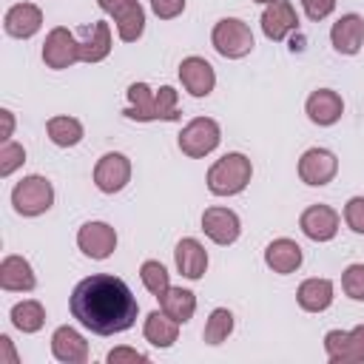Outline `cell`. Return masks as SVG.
I'll return each mask as SVG.
<instances>
[{"label":"cell","mask_w":364,"mask_h":364,"mask_svg":"<svg viewBox=\"0 0 364 364\" xmlns=\"http://www.w3.org/2000/svg\"><path fill=\"white\" fill-rule=\"evenodd\" d=\"M136 296L111 273H94L71 290V316L97 336H114L136 321Z\"/></svg>","instance_id":"6da1fadb"},{"label":"cell","mask_w":364,"mask_h":364,"mask_svg":"<svg viewBox=\"0 0 364 364\" xmlns=\"http://www.w3.org/2000/svg\"><path fill=\"white\" fill-rule=\"evenodd\" d=\"M128 102L131 105L122 111L128 119H136V122H151V119L173 122V119H179L176 91L171 85L151 91L145 82H134V85H128Z\"/></svg>","instance_id":"7a4b0ae2"},{"label":"cell","mask_w":364,"mask_h":364,"mask_svg":"<svg viewBox=\"0 0 364 364\" xmlns=\"http://www.w3.org/2000/svg\"><path fill=\"white\" fill-rule=\"evenodd\" d=\"M250 173H253V168H250V159L245 154H225L208 171V191L216 196L242 193L250 182Z\"/></svg>","instance_id":"3957f363"},{"label":"cell","mask_w":364,"mask_h":364,"mask_svg":"<svg viewBox=\"0 0 364 364\" xmlns=\"http://www.w3.org/2000/svg\"><path fill=\"white\" fill-rule=\"evenodd\" d=\"M51 202H54V188L46 176H37V173L20 179L11 191V205L23 216H40L51 208Z\"/></svg>","instance_id":"277c9868"},{"label":"cell","mask_w":364,"mask_h":364,"mask_svg":"<svg viewBox=\"0 0 364 364\" xmlns=\"http://www.w3.org/2000/svg\"><path fill=\"white\" fill-rule=\"evenodd\" d=\"M210 40H213V48L222 57H228V60H239V57L250 54V48H253V31H250V26L242 23V20H236V17L219 20L213 26Z\"/></svg>","instance_id":"5b68a950"},{"label":"cell","mask_w":364,"mask_h":364,"mask_svg":"<svg viewBox=\"0 0 364 364\" xmlns=\"http://www.w3.org/2000/svg\"><path fill=\"white\" fill-rule=\"evenodd\" d=\"M219 139H222L219 122L210 119V117H196V119H191V122L182 128V134H179V148H182V154L199 159V156L210 154V151L219 145Z\"/></svg>","instance_id":"8992f818"},{"label":"cell","mask_w":364,"mask_h":364,"mask_svg":"<svg viewBox=\"0 0 364 364\" xmlns=\"http://www.w3.org/2000/svg\"><path fill=\"white\" fill-rule=\"evenodd\" d=\"M43 60L48 68H57V71L80 63V40L63 26L51 28L46 43H43Z\"/></svg>","instance_id":"52a82bcc"},{"label":"cell","mask_w":364,"mask_h":364,"mask_svg":"<svg viewBox=\"0 0 364 364\" xmlns=\"http://www.w3.org/2000/svg\"><path fill=\"white\" fill-rule=\"evenodd\" d=\"M324 350L333 364H355L364 361V324H358L350 333L330 330L324 336Z\"/></svg>","instance_id":"ba28073f"},{"label":"cell","mask_w":364,"mask_h":364,"mask_svg":"<svg viewBox=\"0 0 364 364\" xmlns=\"http://www.w3.org/2000/svg\"><path fill=\"white\" fill-rule=\"evenodd\" d=\"M336 171H338V159L327 148H310L299 159V176H301V182L316 185V188L327 185L336 176Z\"/></svg>","instance_id":"9c48e42d"},{"label":"cell","mask_w":364,"mask_h":364,"mask_svg":"<svg viewBox=\"0 0 364 364\" xmlns=\"http://www.w3.org/2000/svg\"><path fill=\"white\" fill-rule=\"evenodd\" d=\"M128 179H131V162H128L125 154L111 151V154L100 156V162H97V168H94V182H97V188H100L102 193H117V191H122V188L128 185Z\"/></svg>","instance_id":"30bf717a"},{"label":"cell","mask_w":364,"mask_h":364,"mask_svg":"<svg viewBox=\"0 0 364 364\" xmlns=\"http://www.w3.org/2000/svg\"><path fill=\"white\" fill-rule=\"evenodd\" d=\"M77 245L88 259H108L117 247V230L105 222H85L77 233Z\"/></svg>","instance_id":"8fae6325"},{"label":"cell","mask_w":364,"mask_h":364,"mask_svg":"<svg viewBox=\"0 0 364 364\" xmlns=\"http://www.w3.org/2000/svg\"><path fill=\"white\" fill-rule=\"evenodd\" d=\"M296 28H299V14H296V9L287 0H273V3L264 6V11H262V31H264L267 40L279 43V40H284Z\"/></svg>","instance_id":"7c38bea8"},{"label":"cell","mask_w":364,"mask_h":364,"mask_svg":"<svg viewBox=\"0 0 364 364\" xmlns=\"http://www.w3.org/2000/svg\"><path fill=\"white\" fill-rule=\"evenodd\" d=\"M301 233L313 242H330L336 233H338V213L330 208V205H310L301 219Z\"/></svg>","instance_id":"4fadbf2b"},{"label":"cell","mask_w":364,"mask_h":364,"mask_svg":"<svg viewBox=\"0 0 364 364\" xmlns=\"http://www.w3.org/2000/svg\"><path fill=\"white\" fill-rule=\"evenodd\" d=\"M202 230L216 245H233L239 239L242 225H239V216L233 210H228V208H208L202 213Z\"/></svg>","instance_id":"5bb4252c"},{"label":"cell","mask_w":364,"mask_h":364,"mask_svg":"<svg viewBox=\"0 0 364 364\" xmlns=\"http://www.w3.org/2000/svg\"><path fill=\"white\" fill-rule=\"evenodd\" d=\"M179 80L185 85L188 94L193 97H208L216 85V74H213V65L202 57H185L179 63Z\"/></svg>","instance_id":"9a60e30c"},{"label":"cell","mask_w":364,"mask_h":364,"mask_svg":"<svg viewBox=\"0 0 364 364\" xmlns=\"http://www.w3.org/2000/svg\"><path fill=\"white\" fill-rule=\"evenodd\" d=\"M43 26V11L34 6V3H17L6 11L3 17V28L6 34L17 37V40H26V37H34Z\"/></svg>","instance_id":"2e32d148"},{"label":"cell","mask_w":364,"mask_h":364,"mask_svg":"<svg viewBox=\"0 0 364 364\" xmlns=\"http://www.w3.org/2000/svg\"><path fill=\"white\" fill-rule=\"evenodd\" d=\"M51 353L57 361H65V364H85L88 361V344L74 327H57L54 330Z\"/></svg>","instance_id":"e0dca14e"},{"label":"cell","mask_w":364,"mask_h":364,"mask_svg":"<svg viewBox=\"0 0 364 364\" xmlns=\"http://www.w3.org/2000/svg\"><path fill=\"white\" fill-rule=\"evenodd\" d=\"M330 40H333V48L338 54H355L364 43V20L358 14H344L338 17V23H333V31H330Z\"/></svg>","instance_id":"ac0fdd59"},{"label":"cell","mask_w":364,"mask_h":364,"mask_svg":"<svg viewBox=\"0 0 364 364\" xmlns=\"http://www.w3.org/2000/svg\"><path fill=\"white\" fill-rule=\"evenodd\" d=\"M34 284H37L34 270L23 256H6L0 262V287L3 290L28 293V290H34Z\"/></svg>","instance_id":"d6986e66"},{"label":"cell","mask_w":364,"mask_h":364,"mask_svg":"<svg viewBox=\"0 0 364 364\" xmlns=\"http://www.w3.org/2000/svg\"><path fill=\"white\" fill-rule=\"evenodd\" d=\"M341 111H344V102L330 88H318V91H313L307 97V117L316 125H333V122H338Z\"/></svg>","instance_id":"ffe728a7"},{"label":"cell","mask_w":364,"mask_h":364,"mask_svg":"<svg viewBox=\"0 0 364 364\" xmlns=\"http://www.w3.org/2000/svg\"><path fill=\"white\" fill-rule=\"evenodd\" d=\"M264 264L273 273L287 276V273L299 270V264H301V247L293 239H273L267 245V250H264Z\"/></svg>","instance_id":"44dd1931"},{"label":"cell","mask_w":364,"mask_h":364,"mask_svg":"<svg viewBox=\"0 0 364 364\" xmlns=\"http://www.w3.org/2000/svg\"><path fill=\"white\" fill-rule=\"evenodd\" d=\"M108 14L117 20L119 40H125V43L139 40V34H142V28H145V11H142V6H139L136 0H122V3H117Z\"/></svg>","instance_id":"7402d4cb"},{"label":"cell","mask_w":364,"mask_h":364,"mask_svg":"<svg viewBox=\"0 0 364 364\" xmlns=\"http://www.w3.org/2000/svg\"><path fill=\"white\" fill-rule=\"evenodd\" d=\"M176 267L185 279H202L208 270V253L196 239H182L176 245Z\"/></svg>","instance_id":"603a6c76"},{"label":"cell","mask_w":364,"mask_h":364,"mask_svg":"<svg viewBox=\"0 0 364 364\" xmlns=\"http://www.w3.org/2000/svg\"><path fill=\"white\" fill-rule=\"evenodd\" d=\"M299 307L307 313H321L333 304V282L330 279H307L299 284Z\"/></svg>","instance_id":"cb8c5ba5"},{"label":"cell","mask_w":364,"mask_h":364,"mask_svg":"<svg viewBox=\"0 0 364 364\" xmlns=\"http://www.w3.org/2000/svg\"><path fill=\"white\" fill-rule=\"evenodd\" d=\"M108 51H111V28L105 20H100L88 28V37L80 43V60L82 63H100L108 57Z\"/></svg>","instance_id":"d4e9b609"},{"label":"cell","mask_w":364,"mask_h":364,"mask_svg":"<svg viewBox=\"0 0 364 364\" xmlns=\"http://www.w3.org/2000/svg\"><path fill=\"white\" fill-rule=\"evenodd\" d=\"M179 336V321L171 318L165 310H154L148 318H145V338L154 344V347H171Z\"/></svg>","instance_id":"484cf974"},{"label":"cell","mask_w":364,"mask_h":364,"mask_svg":"<svg viewBox=\"0 0 364 364\" xmlns=\"http://www.w3.org/2000/svg\"><path fill=\"white\" fill-rule=\"evenodd\" d=\"M159 304H162V310L171 318H176L179 324H185V321H191V316L196 310V296L191 290H185V287H168V293L159 296Z\"/></svg>","instance_id":"4316f807"},{"label":"cell","mask_w":364,"mask_h":364,"mask_svg":"<svg viewBox=\"0 0 364 364\" xmlns=\"http://www.w3.org/2000/svg\"><path fill=\"white\" fill-rule=\"evenodd\" d=\"M46 131H48L51 142L60 148H71L82 139V122L74 117H51L46 122Z\"/></svg>","instance_id":"83f0119b"},{"label":"cell","mask_w":364,"mask_h":364,"mask_svg":"<svg viewBox=\"0 0 364 364\" xmlns=\"http://www.w3.org/2000/svg\"><path fill=\"white\" fill-rule=\"evenodd\" d=\"M11 324L23 333H37L43 324H46V310L40 301L34 299H26V301H17L11 307Z\"/></svg>","instance_id":"f1b7e54d"},{"label":"cell","mask_w":364,"mask_h":364,"mask_svg":"<svg viewBox=\"0 0 364 364\" xmlns=\"http://www.w3.org/2000/svg\"><path fill=\"white\" fill-rule=\"evenodd\" d=\"M233 333V313L228 310V307H216L213 313H210V318H208V324H205V341L208 344H222L228 336Z\"/></svg>","instance_id":"f546056e"},{"label":"cell","mask_w":364,"mask_h":364,"mask_svg":"<svg viewBox=\"0 0 364 364\" xmlns=\"http://www.w3.org/2000/svg\"><path fill=\"white\" fill-rule=\"evenodd\" d=\"M139 279H142V284L148 287V293H154L156 299L165 296L168 287H171V279H168L165 264H159V262H154V259L142 262V267H139Z\"/></svg>","instance_id":"4dcf8cb0"},{"label":"cell","mask_w":364,"mask_h":364,"mask_svg":"<svg viewBox=\"0 0 364 364\" xmlns=\"http://www.w3.org/2000/svg\"><path fill=\"white\" fill-rule=\"evenodd\" d=\"M26 162V151H23V145H17V142H3V148H0V176H11L20 165Z\"/></svg>","instance_id":"1f68e13d"},{"label":"cell","mask_w":364,"mask_h":364,"mask_svg":"<svg viewBox=\"0 0 364 364\" xmlns=\"http://www.w3.org/2000/svg\"><path fill=\"white\" fill-rule=\"evenodd\" d=\"M341 287L350 299L364 301V264H350L341 276Z\"/></svg>","instance_id":"d6a6232c"},{"label":"cell","mask_w":364,"mask_h":364,"mask_svg":"<svg viewBox=\"0 0 364 364\" xmlns=\"http://www.w3.org/2000/svg\"><path fill=\"white\" fill-rule=\"evenodd\" d=\"M344 222L350 225V230L364 233V196H353L344 205Z\"/></svg>","instance_id":"836d02e7"},{"label":"cell","mask_w":364,"mask_h":364,"mask_svg":"<svg viewBox=\"0 0 364 364\" xmlns=\"http://www.w3.org/2000/svg\"><path fill=\"white\" fill-rule=\"evenodd\" d=\"M151 9H154V14L159 20H173V17L182 14L185 0H151Z\"/></svg>","instance_id":"e575fe53"},{"label":"cell","mask_w":364,"mask_h":364,"mask_svg":"<svg viewBox=\"0 0 364 364\" xmlns=\"http://www.w3.org/2000/svg\"><path fill=\"white\" fill-rule=\"evenodd\" d=\"M301 6H304V14L310 20H324L327 14H333L336 0H301Z\"/></svg>","instance_id":"d590c367"},{"label":"cell","mask_w":364,"mask_h":364,"mask_svg":"<svg viewBox=\"0 0 364 364\" xmlns=\"http://www.w3.org/2000/svg\"><path fill=\"white\" fill-rule=\"evenodd\" d=\"M136 361H148V355L131 347H117L108 353V364H136Z\"/></svg>","instance_id":"8d00e7d4"},{"label":"cell","mask_w":364,"mask_h":364,"mask_svg":"<svg viewBox=\"0 0 364 364\" xmlns=\"http://www.w3.org/2000/svg\"><path fill=\"white\" fill-rule=\"evenodd\" d=\"M0 117H3V142H9L11 128H14V117H11V111H9V108H3V111H0Z\"/></svg>","instance_id":"74e56055"},{"label":"cell","mask_w":364,"mask_h":364,"mask_svg":"<svg viewBox=\"0 0 364 364\" xmlns=\"http://www.w3.org/2000/svg\"><path fill=\"white\" fill-rule=\"evenodd\" d=\"M0 347H3V358H6L9 364H14L17 355H14V350H11V338H9V336H0Z\"/></svg>","instance_id":"f35d334b"},{"label":"cell","mask_w":364,"mask_h":364,"mask_svg":"<svg viewBox=\"0 0 364 364\" xmlns=\"http://www.w3.org/2000/svg\"><path fill=\"white\" fill-rule=\"evenodd\" d=\"M97 3H100V9H102V11H111V9H114L117 3H122V0H97Z\"/></svg>","instance_id":"ab89813d"},{"label":"cell","mask_w":364,"mask_h":364,"mask_svg":"<svg viewBox=\"0 0 364 364\" xmlns=\"http://www.w3.org/2000/svg\"><path fill=\"white\" fill-rule=\"evenodd\" d=\"M256 3H273V0H256Z\"/></svg>","instance_id":"60d3db41"}]
</instances>
